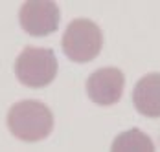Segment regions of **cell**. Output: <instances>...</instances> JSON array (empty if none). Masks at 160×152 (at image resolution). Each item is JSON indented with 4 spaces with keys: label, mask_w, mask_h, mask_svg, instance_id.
I'll return each mask as SVG.
<instances>
[{
    "label": "cell",
    "mask_w": 160,
    "mask_h": 152,
    "mask_svg": "<svg viewBox=\"0 0 160 152\" xmlns=\"http://www.w3.org/2000/svg\"><path fill=\"white\" fill-rule=\"evenodd\" d=\"M15 75L30 88H42L57 75V57L50 48L28 46L17 57Z\"/></svg>",
    "instance_id": "2"
},
{
    "label": "cell",
    "mask_w": 160,
    "mask_h": 152,
    "mask_svg": "<svg viewBox=\"0 0 160 152\" xmlns=\"http://www.w3.org/2000/svg\"><path fill=\"white\" fill-rule=\"evenodd\" d=\"M8 128L22 141H41L53 128V114L37 99H22L9 108Z\"/></svg>",
    "instance_id": "1"
},
{
    "label": "cell",
    "mask_w": 160,
    "mask_h": 152,
    "mask_svg": "<svg viewBox=\"0 0 160 152\" xmlns=\"http://www.w3.org/2000/svg\"><path fill=\"white\" fill-rule=\"evenodd\" d=\"M61 44L68 59L74 62H88L101 51L103 35L96 22L88 18H76L66 26Z\"/></svg>",
    "instance_id": "3"
},
{
    "label": "cell",
    "mask_w": 160,
    "mask_h": 152,
    "mask_svg": "<svg viewBox=\"0 0 160 152\" xmlns=\"http://www.w3.org/2000/svg\"><path fill=\"white\" fill-rule=\"evenodd\" d=\"M59 7L52 0H28L18 9V22L22 30L33 37H44L59 26Z\"/></svg>",
    "instance_id": "4"
},
{
    "label": "cell",
    "mask_w": 160,
    "mask_h": 152,
    "mask_svg": "<svg viewBox=\"0 0 160 152\" xmlns=\"http://www.w3.org/2000/svg\"><path fill=\"white\" fill-rule=\"evenodd\" d=\"M132 103L145 117H160V72L147 74L136 83Z\"/></svg>",
    "instance_id": "6"
},
{
    "label": "cell",
    "mask_w": 160,
    "mask_h": 152,
    "mask_svg": "<svg viewBox=\"0 0 160 152\" xmlns=\"http://www.w3.org/2000/svg\"><path fill=\"white\" fill-rule=\"evenodd\" d=\"M111 152H155V145L140 128H129L114 137Z\"/></svg>",
    "instance_id": "7"
},
{
    "label": "cell",
    "mask_w": 160,
    "mask_h": 152,
    "mask_svg": "<svg viewBox=\"0 0 160 152\" xmlns=\"http://www.w3.org/2000/svg\"><path fill=\"white\" fill-rule=\"evenodd\" d=\"M123 84H125V79L122 70L114 66H107L90 74V77L87 79V93L96 105L109 107L120 101Z\"/></svg>",
    "instance_id": "5"
}]
</instances>
